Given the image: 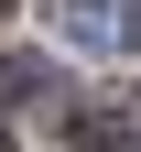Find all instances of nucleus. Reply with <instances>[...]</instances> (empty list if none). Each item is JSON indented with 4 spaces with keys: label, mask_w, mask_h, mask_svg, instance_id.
I'll use <instances>...</instances> for the list:
<instances>
[{
    "label": "nucleus",
    "mask_w": 141,
    "mask_h": 152,
    "mask_svg": "<svg viewBox=\"0 0 141 152\" xmlns=\"http://www.w3.org/2000/svg\"><path fill=\"white\" fill-rule=\"evenodd\" d=\"M54 33H65L76 54H109L119 65V54L141 44V0H54Z\"/></svg>",
    "instance_id": "nucleus-1"
},
{
    "label": "nucleus",
    "mask_w": 141,
    "mask_h": 152,
    "mask_svg": "<svg viewBox=\"0 0 141 152\" xmlns=\"http://www.w3.org/2000/svg\"><path fill=\"white\" fill-rule=\"evenodd\" d=\"M0 87H11V109L54 120V65H44V54H11V76H0Z\"/></svg>",
    "instance_id": "nucleus-2"
},
{
    "label": "nucleus",
    "mask_w": 141,
    "mask_h": 152,
    "mask_svg": "<svg viewBox=\"0 0 141 152\" xmlns=\"http://www.w3.org/2000/svg\"><path fill=\"white\" fill-rule=\"evenodd\" d=\"M0 11H11V0H0Z\"/></svg>",
    "instance_id": "nucleus-3"
},
{
    "label": "nucleus",
    "mask_w": 141,
    "mask_h": 152,
    "mask_svg": "<svg viewBox=\"0 0 141 152\" xmlns=\"http://www.w3.org/2000/svg\"><path fill=\"white\" fill-rule=\"evenodd\" d=\"M130 130H141V120H130Z\"/></svg>",
    "instance_id": "nucleus-4"
}]
</instances>
